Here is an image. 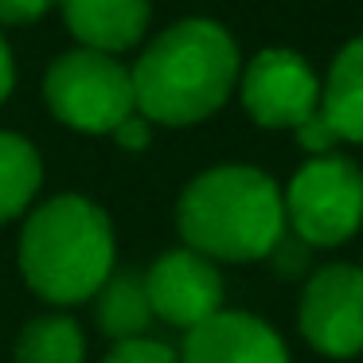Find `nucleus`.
<instances>
[{"label":"nucleus","instance_id":"1","mask_svg":"<svg viewBox=\"0 0 363 363\" xmlns=\"http://www.w3.org/2000/svg\"><path fill=\"white\" fill-rule=\"evenodd\" d=\"M137 113L152 125H199L235 94L242 59L223 24L203 16L164 28L129 67Z\"/></svg>","mask_w":363,"mask_h":363},{"label":"nucleus","instance_id":"2","mask_svg":"<svg viewBox=\"0 0 363 363\" xmlns=\"http://www.w3.org/2000/svg\"><path fill=\"white\" fill-rule=\"evenodd\" d=\"M176 230L184 246L203 258L266 262L285 238L281 188L254 164H215L184 184L176 199Z\"/></svg>","mask_w":363,"mask_h":363},{"label":"nucleus","instance_id":"3","mask_svg":"<svg viewBox=\"0 0 363 363\" xmlns=\"http://www.w3.org/2000/svg\"><path fill=\"white\" fill-rule=\"evenodd\" d=\"M118 262L113 223L94 199L63 191L24 215L16 242V266L24 285L48 305L94 301Z\"/></svg>","mask_w":363,"mask_h":363},{"label":"nucleus","instance_id":"4","mask_svg":"<svg viewBox=\"0 0 363 363\" xmlns=\"http://www.w3.org/2000/svg\"><path fill=\"white\" fill-rule=\"evenodd\" d=\"M285 230L308 250H336L363 227V168L344 152L308 157L281 191Z\"/></svg>","mask_w":363,"mask_h":363},{"label":"nucleus","instance_id":"5","mask_svg":"<svg viewBox=\"0 0 363 363\" xmlns=\"http://www.w3.org/2000/svg\"><path fill=\"white\" fill-rule=\"evenodd\" d=\"M43 102L59 125L94 137H110L129 113H137L129 67L118 55H102L90 48L63 51L48 67Z\"/></svg>","mask_w":363,"mask_h":363},{"label":"nucleus","instance_id":"6","mask_svg":"<svg viewBox=\"0 0 363 363\" xmlns=\"http://www.w3.org/2000/svg\"><path fill=\"white\" fill-rule=\"evenodd\" d=\"M301 340L324 359L363 355V266L328 262L313 269L297 301Z\"/></svg>","mask_w":363,"mask_h":363},{"label":"nucleus","instance_id":"7","mask_svg":"<svg viewBox=\"0 0 363 363\" xmlns=\"http://www.w3.org/2000/svg\"><path fill=\"white\" fill-rule=\"evenodd\" d=\"M238 98L262 129H293L297 133L320 110V79L305 55L293 48H266L242 67Z\"/></svg>","mask_w":363,"mask_h":363},{"label":"nucleus","instance_id":"8","mask_svg":"<svg viewBox=\"0 0 363 363\" xmlns=\"http://www.w3.org/2000/svg\"><path fill=\"white\" fill-rule=\"evenodd\" d=\"M145 289H149L152 316L168 328L191 332L215 313H223V274L211 258L172 246L145 269Z\"/></svg>","mask_w":363,"mask_h":363},{"label":"nucleus","instance_id":"9","mask_svg":"<svg viewBox=\"0 0 363 363\" xmlns=\"http://www.w3.org/2000/svg\"><path fill=\"white\" fill-rule=\"evenodd\" d=\"M180 363H293L281 332L269 320L223 308L199 328L184 332Z\"/></svg>","mask_w":363,"mask_h":363},{"label":"nucleus","instance_id":"10","mask_svg":"<svg viewBox=\"0 0 363 363\" xmlns=\"http://www.w3.org/2000/svg\"><path fill=\"white\" fill-rule=\"evenodd\" d=\"M59 4L79 48L102 55H121L137 48L152 16V0H59Z\"/></svg>","mask_w":363,"mask_h":363},{"label":"nucleus","instance_id":"11","mask_svg":"<svg viewBox=\"0 0 363 363\" xmlns=\"http://www.w3.org/2000/svg\"><path fill=\"white\" fill-rule=\"evenodd\" d=\"M320 121L336 145H363V35L336 51L320 82Z\"/></svg>","mask_w":363,"mask_h":363},{"label":"nucleus","instance_id":"12","mask_svg":"<svg viewBox=\"0 0 363 363\" xmlns=\"http://www.w3.org/2000/svg\"><path fill=\"white\" fill-rule=\"evenodd\" d=\"M94 320H98V332L110 336L113 344L149 336L157 316H152L141 269H113L106 277V285L94 293Z\"/></svg>","mask_w":363,"mask_h":363},{"label":"nucleus","instance_id":"13","mask_svg":"<svg viewBox=\"0 0 363 363\" xmlns=\"http://www.w3.org/2000/svg\"><path fill=\"white\" fill-rule=\"evenodd\" d=\"M43 188V157L28 137L0 129V227L24 219Z\"/></svg>","mask_w":363,"mask_h":363},{"label":"nucleus","instance_id":"14","mask_svg":"<svg viewBox=\"0 0 363 363\" xmlns=\"http://www.w3.org/2000/svg\"><path fill=\"white\" fill-rule=\"evenodd\" d=\"M16 363H86V332L67 313H40L20 328Z\"/></svg>","mask_w":363,"mask_h":363},{"label":"nucleus","instance_id":"15","mask_svg":"<svg viewBox=\"0 0 363 363\" xmlns=\"http://www.w3.org/2000/svg\"><path fill=\"white\" fill-rule=\"evenodd\" d=\"M102 363H180V352H176V347H168L164 340L141 336V340L113 344L110 355H106Z\"/></svg>","mask_w":363,"mask_h":363},{"label":"nucleus","instance_id":"16","mask_svg":"<svg viewBox=\"0 0 363 363\" xmlns=\"http://www.w3.org/2000/svg\"><path fill=\"white\" fill-rule=\"evenodd\" d=\"M59 0H0V24L9 28H24V24H35L43 20Z\"/></svg>","mask_w":363,"mask_h":363},{"label":"nucleus","instance_id":"17","mask_svg":"<svg viewBox=\"0 0 363 363\" xmlns=\"http://www.w3.org/2000/svg\"><path fill=\"white\" fill-rule=\"evenodd\" d=\"M110 137L121 145V149H129V152H141V149H149V141H152V121H145L141 113H129V118L121 121V125L113 129Z\"/></svg>","mask_w":363,"mask_h":363},{"label":"nucleus","instance_id":"18","mask_svg":"<svg viewBox=\"0 0 363 363\" xmlns=\"http://www.w3.org/2000/svg\"><path fill=\"white\" fill-rule=\"evenodd\" d=\"M16 90V59H12L9 40L0 35V106L9 102V94Z\"/></svg>","mask_w":363,"mask_h":363}]
</instances>
